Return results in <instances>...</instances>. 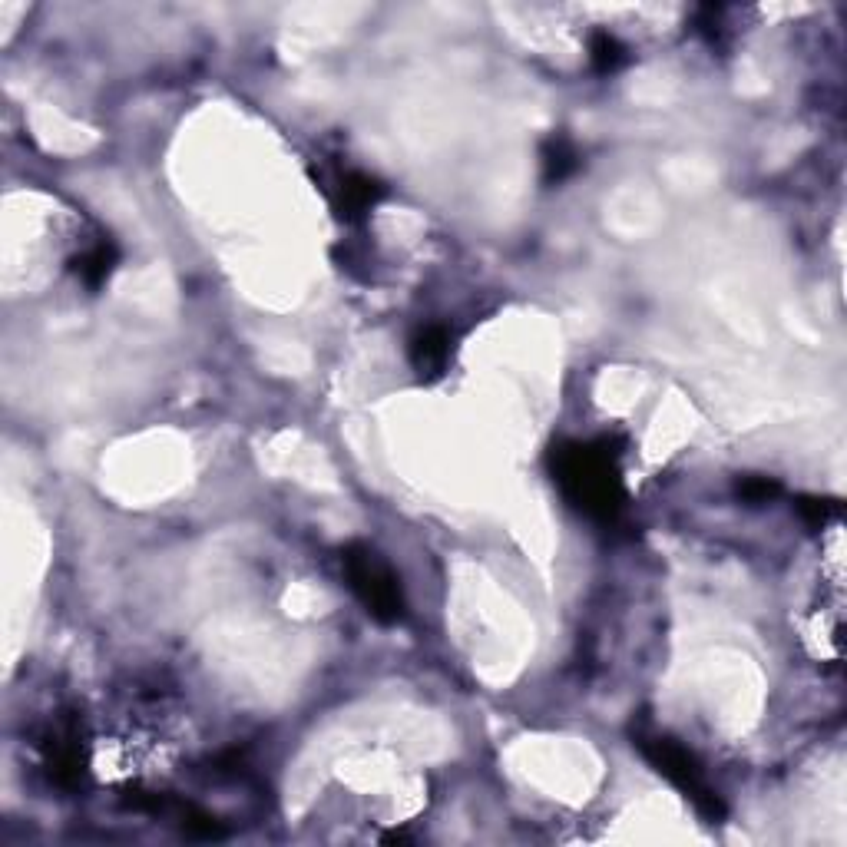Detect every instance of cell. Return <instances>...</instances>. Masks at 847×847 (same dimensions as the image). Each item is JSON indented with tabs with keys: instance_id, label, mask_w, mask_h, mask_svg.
<instances>
[{
	"instance_id": "obj_7",
	"label": "cell",
	"mask_w": 847,
	"mask_h": 847,
	"mask_svg": "<svg viewBox=\"0 0 847 847\" xmlns=\"http://www.w3.org/2000/svg\"><path fill=\"white\" fill-rule=\"evenodd\" d=\"M589 57H593V67L599 73H613L626 63V47L603 30V34H593V40H589Z\"/></svg>"
},
{
	"instance_id": "obj_3",
	"label": "cell",
	"mask_w": 847,
	"mask_h": 847,
	"mask_svg": "<svg viewBox=\"0 0 847 847\" xmlns=\"http://www.w3.org/2000/svg\"><path fill=\"white\" fill-rule=\"evenodd\" d=\"M345 576L355 596L364 603V609L378 619V623L391 626L404 616V599H401V586L394 580V573L378 560V553L368 550V546H348L345 550Z\"/></svg>"
},
{
	"instance_id": "obj_10",
	"label": "cell",
	"mask_w": 847,
	"mask_h": 847,
	"mask_svg": "<svg viewBox=\"0 0 847 847\" xmlns=\"http://www.w3.org/2000/svg\"><path fill=\"white\" fill-rule=\"evenodd\" d=\"M798 510H801V517L804 520H811V523H828L834 513H838V503L834 500H801L798 503Z\"/></svg>"
},
{
	"instance_id": "obj_8",
	"label": "cell",
	"mask_w": 847,
	"mask_h": 847,
	"mask_svg": "<svg viewBox=\"0 0 847 847\" xmlns=\"http://www.w3.org/2000/svg\"><path fill=\"white\" fill-rule=\"evenodd\" d=\"M113 262H116V252L113 245H96V249H90L87 255L80 259V278L87 285H100L106 282V275L113 272Z\"/></svg>"
},
{
	"instance_id": "obj_5",
	"label": "cell",
	"mask_w": 847,
	"mask_h": 847,
	"mask_svg": "<svg viewBox=\"0 0 847 847\" xmlns=\"http://www.w3.org/2000/svg\"><path fill=\"white\" fill-rule=\"evenodd\" d=\"M447 331L444 328H427L421 338L414 341V348H411V361H414V368L417 371H427V374H434V371H441L444 368V361H447Z\"/></svg>"
},
{
	"instance_id": "obj_1",
	"label": "cell",
	"mask_w": 847,
	"mask_h": 847,
	"mask_svg": "<svg viewBox=\"0 0 847 847\" xmlns=\"http://www.w3.org/2000/svg\"><path fill=\"white\" fill-rule=\"evenodd\" d=\"M553 474L563 497L586 517L613 520L623 507V484L606 441L560 444L553 450Z\"/></svg>"
},
{
	"instance_id": "obj_2",
	"label": "cell",
	"mask_w": 847,
	"mask_h": 847,
	"mask_svg": "<svg viewBox=\"0 0 847 847\" xmlns=\"http://www.w3.org/2000/svg\"><path fill=\"white\" fill-rule=\"evenodd\" d=\"M639 748H642V755L649 758V765L656 768L659 775H666L672 785L699 808V814H705L709 821L725 818V804L715 795V788L709 781H705L699 761L692 758V752H685L679 742L662 738V735H639Z\"/></svg>"
},
{
	"instance_id": "obj_4",
	"label": "cell",
	"mask_w": 847,
	"mask_h": 847,
	"mask_svg": "<svg viewBox=\"0 0 847 847\" xmlns=\"http://www.w3.org/2000/svg\"><path fill=\"white\" fill-rule=\"evenodd\" d=\"M381 199V186L371 176L358 173V169H345L335 176V189H331V202H335L338 216L358 219L364 212H371L374 202Z\"/></svg>"
},
{
	"instance_id": "obj_9",
	"label": "cell",
	"mask_w": 847,
	"mask_h": 847,
	"mask_svg": "<svg viewBox=\"0 0 847 847\" xmlns=\"http://www.w3.org/2000/svg\"><path fill=\"white\" fill-rule=\"evenodd\" d=\"M778 484L775 480H765V477H748L738 484V497L748 500V503H768L771 497H778Z\"/></svg>"
},
{
	"instance_id": "obj_6",
	"label": "cell",
	"mask_w": 847,
	"mask_h": 847,
	"mask_svg": "<svg viewBox=\"0 0 847 847\" xmlns=\"http://www.w3.org/2000/svg\"><path fill=\"white\" fill-rule=\"evenodd\" d=\"M543 169H546V182H560L576 169V149L566 143L563 136H553L550 143L543 146Z\"/></svg>"
}]
</instances>
